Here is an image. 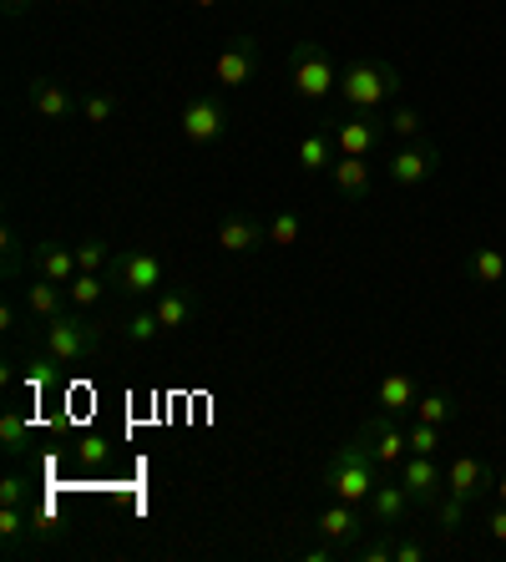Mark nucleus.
I'll return each instance as SVG.
<instances>
[{"label":"nucleus","instance_id":"nucleus-22","mask_svg":"<svg viewBox=\"0 0 506 562\" xmlns=\"http://www.w3.org/2000/svg\"><path fill=\"white\" fill-rule=\"evenodd\" d=\"M294 162L310 178H319V172H329L339 162V147H335V137H329V127H319V132H310V137H299L294 143Z\"/></svg>","mask_w":506,"mask_h":562},{"label":"nucleus","instance_id":"nucleus-25","mask_svg":"<svg viewBox=\"0 0 506 562\" xmlns=\"http://www.w3.org/2000/svg\"><path fill=\"white\" fill-rule=\"evenodd\" d=\"M66 294H71V310L97 314L106 304V294H117V289H112V279L106 274H77L71 284H66Z\"/></svg>","mask_w":506,"mask_h":562},{"label":"nucleus","instance_id":"nucleus-13","mask_svg":"<svg viewBox=\"0 0 506 562\" xmlns=\"http://www.w3.org/2000/svg\"><path fill=\"white\" fill-rule=\"evenodd\" d=\"M492 486H496V471L481 457H471V451H461V457L446 467V492L461 497V502H471V507H481V502L492 497Z\"/></svg>","mask_w":506,"mask_h":562},{"label":"nucleus","instance_id":"nucleus-18","mask_svg":"<svg viewBox=\"0 0 506 562\" xmlns=\"http://www.w3.org/2000/svg\"><path fill=\"white\" fill-rule=\"evenodd\" d=\"M36 517L31 507H11V502H0V548L5 558H31L36 552Z\"/></svg>","mask_w":506,"mask_h":562},{"label":"nucleus","instance_id":"nucleus-37","mask_svg":"<svg viewBox=\"0 0 506 562\" xmlns=\"http://www.w3.org/2000/svg\"><path fill=\"white\" fill-rule=\"evenodd\" d=\"M56 370H61V360H52L46 350H36V355H31V370H26V385H31V391H41V385H52Z\"/></svg>","mask_w":506,"mask_h":562},{"label":"nucleus","instance_id":"nucleus-39","mask_svg":"<svg viewBox=\"0 0 506 562\" xmlns=\"http://www.w3.org/2000/svg\"><path fill=\"white\" fill-rule=\"evenodd\" d=\"M77 457H81V467H106V461H112V446H106L102 436H81Z\"/></svg>","mask_w":506,"mask_h":562},{"label":"nucleus","instance_id":"nucleus-34","mask_svg":"<svg viewBox=\"0 0 506 562\" xmlns=\"http://www.w3.org/2000/svg\"><path fill=\"white\" fill-rule=\"evenodd\" d=\"M299 234H304V218H299V213H273L269 218V244L273 249H294L299 244Z\"/></svg>","mask_w":506,"mask_h":562},{"label":"nucleus","instance_id":"nucleus-46","mask_svg":"<svg viewBox=\"0 0 506 562\" xmlns=\"http://www.w3.org/2000/svg\"><path fill=\"white\" fill-rule=\"evenodd\" d=\"M502 329H506V310H502Z\"/></svg>","mask_w":506,"mask_h":562},{"label":"nucleus","instance_id":"nucleus-4","mask_svg":"<svg viewBox=\"0 0 506 562\" xmlns=\"http://www.w3.org/2000/svg\"><path fill=\"white\" fill-rule=\"evenodd\" d=\"M102 340H106L102 319H91V314H81V310H66L41 325L36 345L52 355V360H61V366H81V360H91V355L102 350Z\"/></svg>","mask_w":506,"mask_h":562},{"label":"nucleus","instance_id":"nucleus-28","mask_svg":"<svg viewBox=\"0 0 506 562\" xmlns=\"http://www.w3.org/2000/svg\"><path fill=\"white\" fill-rule=\"evenodd\" d=\"M451 416H456V395L451 391H420L416 411H411V420H430V426H446Z\"/></svg>","mask_w":506,"mask_h":562},{"label":"nucleus","instance_id":"nucleus-12","mask_svg":"<svg viewBox=\"0 0 506 562\" xmlns=\"http://www.w3.org/2000/svg\"><path fill=\"white\" fill-rule=\"evenodd\" d=\"M395 482L411 492L416 507H436V502L446 497V467L436 457H405L401 467H395Z\"/></svg>","mask_w":506,"mask_h":562},{"label":"nucleus","instance_id":"nucleus-15","mask_svg":"<svg viewBox=\"0 0 506 562\" xmlns=\"http://www.w3.org/2000/svg\"><path fill=\"white\" fill-rule=\"evenodd\" d=\"M31 263H36V274L52 279V284H71V279L81 274L77 244H61V238H36V244H31Z\"/></svg>","mask_w":506,"mask_h":562},{"label":"nucleus","instance_id":"nucleus-6","mask_svg":"<svg viewBox=\"0 0 506 562\" xmlns=\"http://www.w3.org/2000/svg\"><path fill=\"white\" fill-rule=\"evenodd\" d=\"M228 102L218 92H193L182 102V117H178V132L188 147H213L228 137Z\"/></svg>","mask_w":506,"mask_h":562},{"label":"nucleus","instance_id":"nucleus-44","mask_svg":"<svg viewBox=\"0 0 506 562\" xmlns=\"http://www.w3.org/2000/svg\"><path fill=\"white\" fill-rule=\"evenodd\" d=\"M492 497L506 502V471H496V486H492Z\"/></svg>","mask_w":506,"mask_h":562},{"label":"nucleus","instance_id":"nucleus-10","mask_svg":"<svg viewBox=\"0 0 506 562\" xmlns=\"http://www.w3.org/2000/svg\"><path fill=\"white\" fill-rule=\"evenodd\" d=\"M436 168H441V143H430V137H416V143L395 147V157L385 162L395 188H420L426 178H436Z\"/></svg>","mask_w":506,"mask_h":562},{"label":"nucleus","instance_id":"nucleus-17","mask_svg":"<svg viewBox=\"0 0 506 562\" xmlns=\"http://www.w3.org/2000/svg\"><path fill=\"white\" fill-rule=\"evenodd\" d=\"M218 249L223 254H259V249H269V223L248 218V213H228V218H218Z\"/></svg>","mask_w":506,"mask_h":562},{"label":"nucleus","instance_id":"nucleus-42","mask_svg":"<svg viewBox=\"0 0 506 562\" xmlns=\"http://www.w3.org/2000/svg\"><path fill=\"white\" fill-rule=\"evenodd\" d=\"M21 314H26V310H21V304H0V325H5V329H15V325H21Z\"/></svg>","mask_w":506,"mask_h":562},{"label":"nucleus","instance_id":"nucleus-35","mask_svg":"<svg viewBox=\"0 0 506 562\" xmlns=\"http://www.w3.org/2000/svg\"><path fill=\"white\" fill-rule=\"evenodd\" d=\"M0 446L11 451V457H21L31 446V426H26V416H15V411H5L0 416Z\"/></svg>","mask_w":506,"mask_h":562},{"label":"nucleus","instance_id":"nucleus-3","mask_svg":"<svg viewBox=\"0 0 506 562\" xmlns=\"http://www.w3.org/2000/svg\"><path fill=\"white\" fill-rule=\"evenodd\" d=\"M284 66H289V87H294V97L304 106H325L329 97H339V66L325 41H294Z\"/></svg>","mask_w":506,"mask_h":562},{"label":"nucleus","instance_id":"nucleus-33","mask_svg":"<svg viewBox=\"0 0 506 562\" xmlns=\"http://www.w3.org/2000/svg\"><path fill=\"white\" fill-rule=\"evenodd\" d=\"M117 97L112 92H87L81 97V122H91V127H106V122L117 117Z\"/></svg>","mask_w":506,"mask_h":562},{"label":"nucleus","instance_id":"nucleus-30","mask_svg":"<svg viewBox=\"0 0 506 562\" xmlns=\"http://www.w3.org/2000/svg\"><path fill=\"white\" fill-rule=\"evenodd\" d=\"M355 562H395V527H375V537L355 548Z\"/></svg>","mask_w":506,"mask_h":562},{"label":"nucleus","instance_id":"nucleus-16","mask_svg":"<svg viewBox=\"0 0 506 562\" xmlns=\"http://www.w3.org/2000/svg\"><path fill=\"white\" fill-rule=\"evenodd\" d=\"M411 507H416V502H411V492H405V486L395 482V471H390L385 482H380L375 492H370V502H364L370 532H375V527H401V517H405Z\"/></svg>","mask_w":506,"mask_h":562},{"label":"nucleus","instance_id":"nucleus-14","mask_svg":"<svg viewBox=\"0 0 506 562\" xmlns=\"http://www.w3.org/2000/svg\"><path fill=\"white\" fill-rule=\"evenodd\" d=\"M26 102H31V112H41L46 122L81 117V97H77V92H66L61 81H52V77H31Z\"/></svg>","mask_w":506,"mask_h":562},{"label":"nucleus","instance_id":"nucleus-9","mask_svg":"<svg viewBox=\"0 0 506 562\" xmlns=\"http://www.w3.org/2000/svg\"><path fill=\"white\" fill-rule=\"evenodd\" d=\"M329 137H335L339 157H375L385 147L390 127L385 117H370V112H350V117L329 122Z\"/></svg>","mask_w":506,"mask_h":562},{"label":"nucleus","instance_id":"nucleus-32","mask_svg":"<svg viewBox=\"0 0 506 562\" xmlns=\"http://www.w3.org/2000/svg\"><path fill=\"white\" fill-rule=\"evenodd\" d=\"M21 249H26V244H21V228L5 223V228H0V274L5 279H21Z\"/></svg>","mask_w":506,"mask_h":562},{"label":"nucleus","instance_id":"nucleus-40","mask_svg":"<svg viewBox=\"0 0 506 562\" xmlns=\"http://www.w3.org/2000/svg\"><path fill=\"white\" fill-rule=\"evenodd\" d=\"M481 527H486V537H492V542H506V502H496V507H486V517H481Z\"/></svg>","mask_w":506,"mask_h":562},{"label":"nucleus","instance_id":"nucleus-19","mask_svg":"<svg viewBox=\"0 0 506 562\" xmlns=\"http://www.w3.org/2000/svg\"><path fill=\"white\" fill-rule=\"evenodd\" d=\"M21 310H26L31 325H46V319L71 310V294H66V284H52V279L36 274L26 289H21Z\"/></svg>","mask_w":506,"mask_h":562},{"label":"nucleus","instance_id":"nucleus-27","mask_svg":"<svg viewBox=\"0 0 506 562\" xmlns=\"http://www.w3.org/2000/svg\"><path fill=\"white\" fill-rule=\"evenodd\" d=\"M157 335H168L162 319H157V310H137V314H127V325H122V340H127L132 350H147Z\"/></svg>","mask_w":506,"mask_h":562},{"label":"nucleus","instance_id":"nucleus-7","mask_svg":"<svg viewBox=\"0 0 506 562\" xmlns=\"http://www.w3.org/2000/svg\"><path fill=\"white\" fill-rule=\"evenodd\" d=\"M314 532L325 537L339 558H355V548H360L364 532H370V517H364V507H355V502L329 497V507L314 517Z\"/></svg>","mask_w":506,"mask_h":562},{"label":"nucleus","instance_id":"nucleus-24","mask_svg":"<svg viewBox=\"0 0 506 562\" xmlns=\"http://www.w3.org/2000/svg\"><path fill=\"white\" fill-rule=\"evenodd\" d=\"M461 274H466L471 284H486V289L506 284V254L492 249V244H476V249L461 259Z\"/></svg>","mask_w":506,"mask_h":562},{"label":"nucleus","instance_id":"nucleus-21","mask_svg":"<svg viewBox=\"0 0 506 562\" xmlns=\"http://www.w3.org/2000/svg\"><path fill=\"white\" fill-rule=\"evenodd\" d=\"M416 401H420V385H416V375H405V370H395V375H385L375 385V411H390V416H401V420H411Z\"/></svg>","mask_w":506,"mask_h":562},{"label":"nucleus","instance_id":"nucleus-5","mask_svg":"<svg viewBox=\"0 0 506 562\" xmlns=\"http://www.w3.org/2000/svg\"><path fill=\"white\" fill-rule=\"evenodd\" d=\"M112 289H117L122 300H157L162 289H168V263L157 259L153 249H137V244H122L112 269H106Z\"/></svg>","mask_w":506,"mask_h":562},{"label":"nucleus","instance_id":"nucleus-23","mask_svg":"<svg viewBox=\"0 0 506 562\" xmlns=\"http://www.w3.org/2000/svg\"><path fill=\"white\" fill-rule=\"evenodd\" d=\"M329 183H335L339 198L364 203L370 198V157H339L335 168H329Z\"/></svg>","mask_w":506,"mask_h":562},{"label":"nucleus","instance_id":"nucleus-38","mask_svg":"<svg viewBox=\"0 0 506 562\" xmlns=\"http://www.w3.org/2000/svg\"><path fill=\"white\" fill-rule=\"evenodd\" d=\"M0 502H11V507H31V476H21V471H11L5 482H0Z\"/></svg>","mask_w":506,"mask_h":562},{"label":"nucleus","instance_id":"nucleus-26","mask_svg":"<svg viewBox=\"0 0 506 562\" xmlns=\"http://www.w3.org/2000/svg\"><path fill=\"white\" fill-rule=\"evenodd\" d=\"M112 259H117V249H112L102 234H87L77 244V269H81V274H106V269H112Z\"/></svg>","mask_w":506,"mask_h":562},{"label":"nucleus","instance_id":"nucleus-31","mask_svg":"<svg viewBox=\"0 0 506 562\" xmlns=\"http://www.w3.org/2000/svg\"><path fill=\"white\" fill-rule=\"evenodd\" d=\"M385 127H390V137H401V143H416L420 137V112L416 106H405V102H395L385 112Z\"/></svg>","mask_w":506,"mask_h":562},{"label":"nucleus","instance_id":"nucleus-8","mask_svg":"<svg viewBox=\"0 0 506 562\" xmlns=\"http://www.w3.org/2000/svg\"><path fill=\"white\" fill-rule=\"evenodd\" d=\"M263 71V41L259 36H238L234 46H223L218 61H213V81L223 92H238Z\"/></svg>","mask_w":506,"mask_h":562},{"label":"nucleus","instance_id":"nucleus-2","mask_svg":"<svg viewBox=\"0 0 506 562\" xmlns=\"http://www.w3.org/2000/svg\"><path fill=\"white\" fill-rule=\"evenodd\" d=\"M401 71L380 56H355L345 71H339V102L350 112H370V117H385L390 106L401 102Z\"/></svg>","mask_w":506,"mask_h":562},{"label":"nucleus","instance_id":"nucleus-41","mask_svg":"<svg viewBox=\"0 0 506 562\" xmlns=\"http://www.w3.org/2000/svg\"><path fill=\"white\" fill-rule=\"evenodd\" d=\"M430 548L426 542H395V562H426Z\"/></svg>","mask_w":506,"mask_h":562},{"label":"nucleus","instance_id":"nucleus-20","mask_svg":"<svg viewBox=\"0 0 506 562\" xmlns=\"http://www.w3.org/2000/svg\"><path fill=\"white\" fill-rule=\"evenodd\" d=\"M157 319H162V329L168 335H178V329H188L198 319V310H203V300H198V289H162L153 300Z\"/></svg>","mask_w":506,"mask_h":562},{"label":"nucleus","instance_id":"nucleus-45","mask_svg":"<svg viewBox=\"0 0 506 562\" xmlns=\"http://www.w3.org/2000/svg\"><path fill=\"white\" fill-rule=\"evenodd\" d=\"M198 11H213V5H223V0H193Z\"/></svg>","mask_w":506,"mask_h":562},{"label":"nucleus","instance_id":"nucleus-29","mask_svg":"<svg viewBox=\"0 0 506 562\" xmlns=\"http://www.w3.org/2000/svg\"><path fill=\"white\" fill-rule=\"evenodd\" d=\"M430 512H436V522H441V532H446V537H456V532H461V527H466V517H471V512H476V507L446 492V497L436 502V507H430Z\"/></svg>","mask_w":506,"mask_h":562},{"label":"nucleus","instance_id":"nucleus-36","mask_svg":"<svg viewBox=\"0 0 506 562\" xmlns=\"http://www.w3.org/2000/svg\"><path fill=\"white\" fill-rule=\"evenodd\" d=\"M405 431H411V457H436V451H441V426H430V420H411Z\"/></svg>","mask_w":506,"mask_h":562},{"label":"nucleus","instance_id":"nucleus-43","mask_svg":"<svg viewBox=\"0 0 506 562\" xmlns=\"http://www.w3.org/2000/svg\"><path fill=\"white\" fill-rule=\"evenodd\" d=\"M31 5H36V0H0V11L11 15V21H15V15H26Z\"/></svg>","mask_w":506,"mask_h":562},{"label":"nucleus","instance_id":"nucleus-1","mask_svg":"<svg viewBox=\"0 0 506 562\" xmlns=\"http://www.w3.org/2000/svg\"><path fill=\"white\" fill-rule=\"evenodd\" d=\"M385 476L390 471L375 461V451H370L364 431H355L345 446H335V457L319 467V486H325L335 502H355V507H364L370 492H375Z\"/></svg>","mask_w":506,"mask_h":562},{"label":"nucleus","instance_id":"nucleus-11","mask_svg":"<svg viewBox=\"0 0 506 562\" xmlns=\"http://www.w3.org/2000/svg\"><path fill=\"white\" fill-rule=\"evenodd\" d=\"M405 426H411V420L390 416V411H375V416L360 426L364 441H370V451H375V461L385 471H395L405 457H411V431H405Z\"/></svg>","mask_w":506,"mask_h":562}]
</instances>
